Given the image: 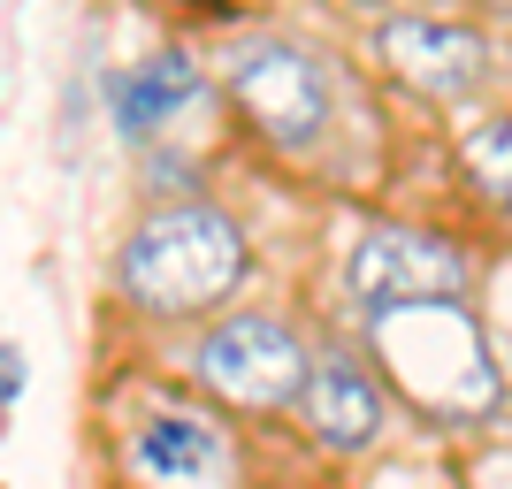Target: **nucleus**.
Wrapping results in <instances>:
<instances>
[{
	"mask_svg": "<svg viewBox=\"0 0 512 489\" xmlns=\"http://www.w3.org/2000/svg\"><path fill=\"white\" fill-rule=\"evenodd\" d=\"M329 8H344L360 23H383V16H413V8H444V0H329Z\"/></svg>",
	"mask_w": 512,
	"mask_h": 489,
	"instance_id": "11",
	"label": "nucleus"
},
{
	"mask_svg": "<svg viewBox=\"0 0 512 489\" xmlns=\"http://www.w3.org/2000/svg\"><path fill=\"white\" fill-rule=\"evenodd\" d=\"M253 283H260V237L214 192L130 199L123 230L107 245V306L146 337H184L207 314L253 298Z\"/></svg>",
	"mask_w": 512,
	"mask_h": 489,
	"instance_id": "1",
	"label": "nucleus"
},
{
	"mask_svg": "<svg viewBox=\"0 0 512 489\" xmlns=\"http://www.w3.org/2000/svg\"><path fill=\"white\" fill-rule=\"evenodd\" d=\"M23 383H31V360H23V344H16V337H0V428L16 421Z\"/></svg>",
	"mask_w": 512,
	"mask_h": 489,
	"instance_id": "10",
	"label": "nucleus"
},
{
	"mask_svg": "<svg viewBox=\"0 0 512 489\" xmlns=\"http://www.w3.org/2000/svg\"><path fill=\"white\" fill-rule=\"evenodd\" d=\"M100 107H107V123H115V138L130 153L176 146V130L192 123V115H222L207 54H192V46H153L138 62H115L100 77Z\"/></svg>",
	"mask_w": 512,
	"mask_h": 489,
	"instance_id": "9",
	"label": "nucleus"
},
{
	"mask_svg": "<svg viewBox=\"0 0 512 489\" xmlns=\"http://www.w3.org/2000/svg\"><path fill=\"white\" fill-rule=\"evenodd\" d=\"M306 360H314V329L268 298H237L184 337H161V375H176L245 428H291Z\"/></svg>",
	"mask_w": 512,
	"mask_h": 489,
	"instance_id": "5",
	"label": "nucleus"
},
{
	"mask_svg": "<svg viewBox=\"0 0 512 489\" xmlns=\"http://www.w3.org/2000/svg\"><path fill=\"white\" fill-rule=\"evenodd\" d=\"M474 283H482V260L467 253V237L413 214H360L337 245V298L352 321L406 298H474Z\"/></svg>",
	"mask_w": 512,
	"mask_h": 489,
	"instance_id": "7",
	"label": "nucleus"
},
{
	"mask_svg": "<svg viewBox=\"0 0 512 489\" xmlns=\"http://www.w3.org/2000/svg\"><path fill=\"white\" fill-rule=\"evenodd\" d=\"M505 383H512V352H505Z\"/></svg>",
	"mask_w": 512,
	"mask_h": 489,
	"instance_id": "13",
	"label": "nucleus"
},
{
	"mask_svg": "<svg viewBox=\"0 0 512 489\" xmlns=\"http://www.w3.org/2000/svg\"><path fill=\"white\" fill-rule=\"evenodd\" d=\"M367 62L390 92H406L413 107H436V115L482 107L505 77L497 31L474 23L467 8H413V16L367 23Z\"/></svg>",
	"mask_w": 512,
	"mask_h": 489,
	"instance_id": "6",
	"label": "nucleus"
},
{
	"mask_svg": "<svg viewBox=\"0 0 512 489\" xmlns=\"http://www.w3.org/2000/svg\"><path fill=\"white\" fill-rule=\"evenodd\" d=\"M291 428L321 459H375L398 428L383 375L367 367V352L352 344V329H314V360H306V390L291 405Z\"/></svg>",
	"mask_w": 512,
	"mask_h": 489,
	"instance_id": "8",
	"label": "nucleus"
},
{
	"mask_svg": "<svg viewBox=\"0 0 512 489\" xmlns=\"http://www.w3.org/2000/svg\"><path fill=\"white\" fill-rule=\"evenodd\" d=\"M352 344L383 375L390 405L413 413L421 428H436V436H482V428L505 421L512 405L505 352H497L474 298H406V306L360 314Z\"/></svg>",
	"mask_w": 512,
	"mask_h": 489,
	"instance_id": "3",
	"label": "nucleus"
},
{
	"mask_svg": "<svg viewBox=\"0 0 512 489\" xmlns=\"http://www.w3.org/2000/svg\"><path fill=\"white\" fill-rule=\"evenodd\" d=\"M230 138L291 176H329L344 146V69L291 23H237L207 54Z\"/></svg>",
	"mask_w": 512,
	"mask_h": 489,
	"instance_id": "2",
	"label": "nucleus"
},
{
	"mask_svg": "<svg viewBox=\"0 0 512 489\" xmlns=\"http://www.w3.org/2000/svg\"><path fill=\"white\" fill-rule=\"evenodd\" d=\"M100 451L115 489H253V428L161 367L115 383L100 413Z\"/></svg>",
	"mask_w": 512,
	"mask_h": 489,
	"instance_id": "4",
	"label": "nucleus"
},
{
	"mask_svg": "<svg viewBox=\"0 0 512 489\" xmlns=\"http://www.w3.org/2000/svg\"><path fill=\"white\" fill-rule=\"evenodd\" d=\"M467 16L490 23V31H505V23H512V0H467Z\"/></svg>",
	"mask_w": 512,
	"mask_h": 489,
	"instance_id": "12",
	"label": "nucleus"
}]
</instances>
